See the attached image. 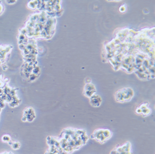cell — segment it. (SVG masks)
<instances>
[{"mask_svg": "<svg viewBox=\"0 0 155 154\" xmlns=\"http://www.w3.org/2000/svg\"><path fill=\"white\" fill-rule=\"evenodd\" d=\"M90 137L83 129L66 127L57 136H48L46 143L48 148L44 154H72L85 146Z\"/></svg>", "mask_w": 155, "mask_h": 154, "instance_id": "cell-1", "label": "cell"}, {"mask_svg": "<svg viewBox=\"0 0 155 154\" xmlns=\"http://www.w3.org/2000/svg\"><path fill=\"white\" fill-rule=\"evenodd\" d=\"M113 136L112 132L108 129L99 128L95 130L90 135V139L95 141L101 144H104Z\"/></svg>", "mask_w": 155, "mask_h": 154, "instance_id": "cell-2", "label": "cell"}, {"mask_svg": "<svg viewBox=\"0 0 155 154\" xmlns=\"http://www.w3.org/2000/svg\"><path fill=\"white\" fill-rule=\"evenodd\" d=\"M134 90L131 88L127 87L116 91L114 97L116 102L125 103L131 101L134 98Z\"/></svg>", "mask_w": 155, "mask_h": 154, "instance_id": "cell-3", "label": "cell"}, {"mask_svg": "<svg viewBox=\"0 0 155 154\" xmlns=\"http://www.w3.org/2000/svg\"><path fill=\"white\" fill-rule=\"evenodd\" d=\"M109 154H134L132 144L130 141H127L122 145L114 147L110 151Z\"/></svg>", "mask_w": 155, "mask_h": 154, "instance_id": "cell-4", "label": "cell"}, {"mask_svg": "<svg viewBox=\"0 0 155 154\" xmlns=\"http://www.w3.org/2000/svg\"><path fill=\"white\" fill-rule=\"evenodd\" d=\"M36 118L35 109L31 107H28L26 108L23 111V116L21 120L23 122H32L35 120Z\"/></svg>", "mask_w": 155, "mask_h": 154, "instance_id": "cell-5", "label": "cell"}, {"mask_svg": "<svg viewBox=\"0 0 155 154\" xmlns=\"http://www.w3.org/2000/svg\"><path fill=\"white\" fill-rule=\"evenodd\" d=\"M135 112L137 114L141 115L143 117H146L151 114L152 110L149 107L148 103H144L137 108Z\"/></svg>", "mask_w": 155, "mask_h": 154, "instance_id": "cell-6", "label": "cell"}, {"mask_svg": "<svg viewBox=\"0 0 155 154\" xmlns=\"http://www.w3.org/2000/svg\"><path fill=\"white\" fill-rule=\"evenodd\" d=\"M96 92L97 89L94 85L92 84L91 82L87 83L85 85L83 94L85 97L90 98L92 96L96 93Z\"/></svg>", "mask_w": 155, "mask_h": 154, "instance_id": "cell-7", "label": "cell"}, {"mask_svg": "<svg viewBox=\"0 0 155 154\" xmlns=\"http://www.w3.org/2000/svg\"><path fill=\"white\" fill-rule=\"evenodd\" d=\"M90 98V104L91 105L92 107L94 108H98L100 107L102 103V98L101 96L98 95V94H95Z\"/></svg>", "mask_w": 155, "mask_h": 154, "instance_id": "cell-8", "label": "cell"}, {"mask_svg": "<svg viewBox=\"0 0 155 154\" xmlns=\"http://www.w3.org/2000/svg\"><path fill=\"white\" fill-rule=\"evenodd\" d=\"M9 144H10V146L11 148L14 150H18L21 148V144L19 141H12Z\"/></svg>", "mask_w": 155, "mask_h": 154, "instance_id": "cell-9", "label": "cell"}, {"mask_svg": "<svg viewBox=\"0 0 155 154\" xmlns=\"http://www.w3.org/2000/svg\"><path fill=\"white\" fill-rule=\"evenodd\" d=\"M1 140L2 142L5 143H8L9 144L11 141H12V139L10 136L5 134V135H3L2 138H1Z\"/></svg>", "mask_w": 155, "mask_h": 154, "instance_id": "cell-10", "label": "cell"}, {"mask_svg": "<svg viewBox=\"0 0 155 154\" xmlns=\"http://www.w3.org/2000/svg\"><path fill=\"white\" fill-rule=\"evenodd\" d=\"M16 2V1H7V2L8 4H15V2Z\"/></svg>", "mask_w": 155, "mask_h": 154, "instance_id": "cell-11", "label": "cell"}, {"mask_svg": "<svg viewBox=\"0 0 155 154\" xmlns=\"http://www.w3.org/2000/svg\"><path fill=\"white\" fill-rule=\"evenodd\" d=\"M120 8H121V9L122 8V10L120 11L121 12H125V11H126V8L124 7V6H121Z\"/></svg>", "mask_w": 155, "mask_h": 154, "instance_id": "cell-12", "label": "cell"}, {"mask_svg": "<svg viewBox=\"0 0 155 154\" xmlns=\"http://www.w3.org/2000/svg\"><path fill=\"white\" fill-rule=\"evenodd\" d=\"M3 12V7L2 5L0 4V14H1Z\"/></svg>", "mask_w": 155, "mask_h": 154, "instance_id": "cell-13", "label": "cell"}, {"mask_svg": "<svg viewBox=\"0 0 155 154\" xmlns=\"http://www.w3.org/2000/svg\"><path fill=\"white\" fill-rule=\"evenodd\" d=\"M0 154H14L12 152H2Z\"/></svg>", "mask_w": 155, "mask_h": 154, "instance_id": "cell-14", "label": "cell"}]
</instances>
